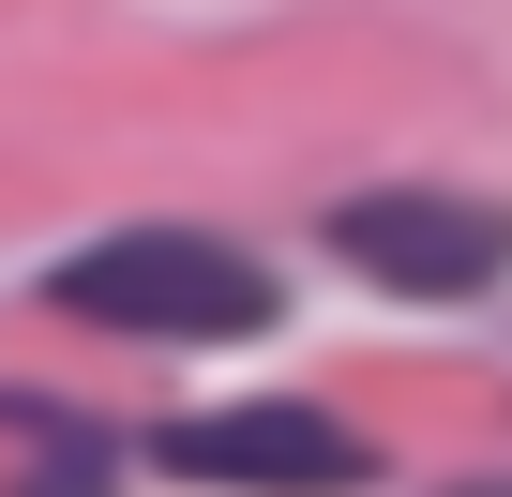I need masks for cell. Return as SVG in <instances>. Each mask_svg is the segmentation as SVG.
<instances>
[{
	"mask_svg": "<svg viewBox=\"0 0 512 497\" xmlns=\"http://www.w3.org/2000/svg\"><path fill=\"white\" fill-rule=\"evenodd\" d=\"M166 482H211V497H362L377 452L332 422V407H287V392H241V407H196L151 437Z\"/></svg>",
	"mask_w": 512,
	"mask_h": 497,
	"instance_id": "cell-2",
	"label": "cell"
},
{
	"mask_svg": "<svg viewBox=\"0 0 512 497\" xmlns=\"http://www.w3.org/2000/svg\"><path fill=\"white\" fill-rule=\"evenodd\" d=\"M332 257H347L362 287L467 302V287L512 272V211H482V196H347V211H332Z\"/></svg>",
	"mask_w": 512,
	"mask_h": 497,
	"instance_id": "cell-3",
	"label": "cell"
},
{
	"mask_svg": "<svg viewBox=\"0 0 512 497\" xmlns=\"http://www.w3.org/2000/svg\"><path fill=\"white\" fill-rule=\"evenodd\" d=\"M46 302L91 317V332H151V347H241V332L287 317V287L211 226H106L91 257H61Z\"/></svg>",
	"mask_w": 512,
	"mask_h": 497,
	"instance_id": "cell-1",
	"label": "cell"
}]
</instances>
